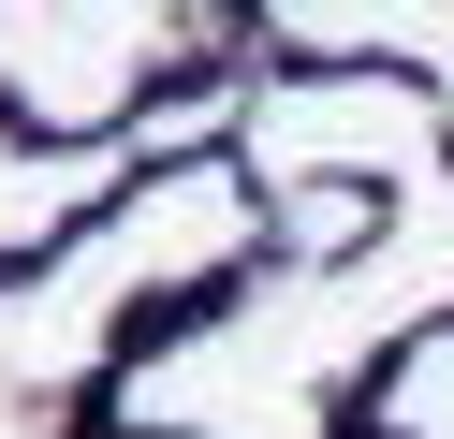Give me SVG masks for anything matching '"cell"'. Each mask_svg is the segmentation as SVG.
I'll return each mask as SVG.
<instances>
[{
  "label": "cell",
  "instance_id": "1",
  "mask_svg": "<svg viewBox=\"0 0 454 439\" xmlns=\"http://www.w3.org/2000/svg\"><path fill=\"white\" fill-rule=\"evenodd\" d=\"M206 29L176 15H0V117L30 146H132L147 132L161 59H191Z\"/></svg>",
  "mask_w": 454,
  "mask_h": 439
},
{
  "label": "cell",
  "instance_id": "3",
  "mask_svg": "<svg viewBox=\"0 0 454 439\" xmlns=\"http://www.w3.org/2000/svg\"><path fill=\"white\" fill-rule=\"evenodd\" d=\"M366 439H454V322H411L366 366Z\"/></svg>",
  "mask_w": 454,
  "mask_h": 439
},
{
  "label": "cell",
  "instance_id": "2",
  "mask_svg": "<svg viewBox=\"0 0 454 439\" xmlns=\"http://www.w3.org/2000/svg\"><path fill=\"white\" fill-rule=\"evenodd\" d=\"M118 176H132V146H30L15 117H0V278H15V263H44L59 234L118 220V205H103Z\"/></svg>",
  "mask_w": 454,
  "mask_h": 439
}]
</instances>
